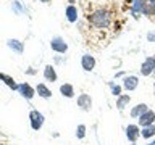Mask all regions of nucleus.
Listing matches in <instances>:
<instances>
[{"label": "nucleus", "instance_id": "f257e3e1", "mask_svg": "<svg viewBox=\"0 0 155 145\" xmlns=\"http://www.w3.org/2000/svg\"><path fill=\"white\" fill-rule=\"evenodd\" d=\"M87 21L97 29H107L111 23V14L107 8H95L87 16Z\"/></svg>", "mask_w": 155, "mask_h": 145}, {"label": "nucleus", "instance_id": "f03ea898", "mask_svg": "<svg viewBox=\"0 0 155 145\" xmlns=\"http://www.w3.org/2000/svg\"><path fill=\"white\" fill-rule=\"evenodd\" d=\"M44 123H45V118L39 110H31L29 111V124H31L32 130H41Z\"/></svg>", "mask_w": 155, "mask_h": 145}, {"label": "nucleus", "instance_id": "7ed1b4c3", "mask_svg": "<svg viewBox=\"0 0 155 145\" xmlns=\"http://www.w3.org/2000/svg\"><path fill=\"white\" fill-rule=\"evenodd\" d=\"M50 48L55 53H66L68 52V44L65 42V39L61 36H55V37H52V40H50Z\"/></svg>", "mask_w": 155, "mask_h": 145}, {"label": "nucleus", "instance_id": "20e7f679", "mask_svg": "<svg viewBox=\"0 0 155 145\" xmlns=\"http://www.w3.org/2000/svg\"><path fill=\"white\" fill-rule=\"evenodd\" d=\"M76 105L81 111H91L92 110V97L89 94H79L76 98Z\"/></svg>", "mask_w": 155, "mask_h": 145}, {"label": "nucleus", "instance_id": "39448f33", "mask_svg": "<svg viewBox=\"0 0 155 145\" xmlns=\"http://www.w3.org/2000/svg\"><path fill=\"white\" fill-rule=\"evenodd\" d=\"M126 137L129 142L136 143V140L140 137V126L139 124H128L126 126Z\"/></svg>", "mask_w": 155, "mask_h": 145}, {"label": "nucleus", "instance_id": "423d86ee", "mask_svg": "<svg viewBox=\"0 0 155 145\" xmlns=\"http://www.w3.org/2000/svg\"><path fill=\"white\" fill-rule=\"evenodd\" d=\"M137 124L140 126V127H147V126H153L155 124V111L152 110H147L145 113L140 116V118L137 119Z\"/></svg>", "mask_w": 155, "mask_h": 145}, {"label": "nucleus", "instance_id": "0eeeda50", "mask_svg": "<svg viewBox=\"0 0 155 145\" xmlns=\"http://www.w3.org/2000/svg\"><path fill=\"white\" fill-rule=\"evenodd\" d=\"M18 92L21 94L23 98H26V100H32L34 95H36V89H34L31 84H28V82H23V84H19Z\"/></svg>", "mask_w": 155, "mask_h": 145}, {"label": "nucleus", "instance_id": "6e6552de", "mask_svg": "<svg viewBox=\"0 0 155 145\" xmlns=\"http://www.w3.org/2000/svg\"><path fill=\"white\" fill-rule=\"evenodd\" d=\"M153 69H155L153 56H147L142 61V65H140V74L142 76H150V74H153Z\"/></svg>", "mask_w": 155, "mask_h": 145}, {"label": "nucleus", "instance_id": "1a4fd4ad", "mask_svg": "<svg viewBox=\"0 0 155 145\" xmlns=\"http://www.w3.org/2000/svg\"><path fill=\"white\" fill-rule=\"evenodd\" d=\"M95 58H94V55H91V53H84V55L81 56V68L84 71H92L95 68Z\"/></svg>", "mask_w": 155, "mask_h": 145}, {"label": "nucleus", "instance_id": "9d476101", "mask_svg": "<svg viewBox=\"0 0 155 145\" xmlns=\"http://www.w3.org/2000/svg\"><path fill=\"white\" fill-rule=\"evenodd\" d=\"M137 85H139V77L137 76H134V74H131V76H124V79H123V89L124 90H136L137 89Z\"/></svg>", "mask_w": 155, "mask_h": 145}, {"label": "nucleus", "instance_id": "9b49d317", "mask_svg": "<svg viewBox=\"0 0 155 145\" xmlns=\"http://www.w3.org/2000/svg\"><path fill=\"white\" fill-rule=\"evenodd\" d=\"M7 47L10 48V50H13L15 53H18V55H21V53L24 52V42H21L19 39H8Z\"/></svg>", "mask_w": 155, "mask_h": 145}, {"label": "nucleus", "instance_id": "f8f14e48", "mask_svg": "<svg viewBox=\"0 0 155 145\" xmlns=\"http://www.w3.org/2000/svg\"><path fill=\"white\" fill-rule=\"evenodd\" d=\"M44 79L48 81V82H55L58 79V74H57V71H55V66L53 65H45L44 66Z\"/></svg>", "mask_w": 155, "mask_h": 145}, {"label": "nucleus", "instance_id": "ddd939ff", "mask_svg": "<svg viewBox=\"0 0 155 145\" xmlns=\"http://www.w3.org/2000/svg\"><path fill=\"white\" fill-rule=\"evenodd\" d=\"M142 14L155 16V0H142Z\"/></svg>", "mask_w": 155, "mask_h": 145}, {"label": "nucleus", "instance_id": "4468645a", "mask_svg": "<svg viewBox=\"0 0 155 145\" xmlns=\"http://www.w3.org/2000/svg\"><path fill=\"white\" fill-rule=\"evenodd\" d=\"M0 81H2L7 87H10L12 90H18V87H19V84H16V81H15L10 74H5V72H0Z\"/></svg>", "mask_w": 155, "mask_h": 145}, {"label": "nucleus", "instance_id": "2eb2a0df", "mask_svg": "<svg viewBox=\"0 0 155 145\" xmlns=\"http://www.w3.org/2000/svg\"><path fill=\"white\" fill-rule=\"evenodd\" d=\"M147 110H150V108H149V105H145V103H139V105H136L134 108L131 110V113H129V114H131V118L139 119L140 116H142Z\"/></svg>", "mask_w": 155, "mask_h": 145}, {"label": "nucleus", "instance_id": "dca6fc26", "mask_svg": "<svg viewBox=\"0 0 155 145\" xmlns=\"http://www.w3.org/2000/svg\"><path fill=\"white\" fill-rule=\"evenodd\" d=\"M65 16L70 23H76L78 21V8L76 5H68L65 10Z\"/></svg>", "mask_w": 155, "mask_h": 145}, {"label": "nucleus", "instance_id": "f3484780", "mask_svg": "<svg viewBox=\"0 0 155 145\" xmlns=\"http://www.w3.org/2000/svg\"><path fill=\"white\" fill-rule=\"evenodd\" d=\"M36 94L39 97H42V98H50V97H52V90L48 89L44 82H41V84L36 85Z\"/></svg>", "mask_w": 155, "mask_h": 145}, {"label": "nucleus", "instance_id": "a211bd4d", "mask_svg": "<svg viewBox=\"0 0 155 145\" xmlns=\"http://www.w3.org/2000/svg\"><path fill=\"white\" fill-rule=\"evenodd\" d=\"M60 94L63 95V97H66V98H73L74 97V87H73V84H61L60 85Z\"/></svg>", "mask_w": 155, "mask_h": 145}, {"label": "nucleus", "instance_id": "6ab92c4d", "mask_svg": "<svg viewBox=\"0 0 155 145\" xmlns=\"http://www.w3.org/2000/svg\"><path fill=\"white\" fill-rule=\"evenodd\" d=\"M129 102H131V95H128V94L120 95L118 98H116V108H118L120 111H123L126 106L129 105Z\"/></svg>", "mask_w": 155, "mask_h": 145}, {"label": "nucleus", "instance_id": "aec40b11", "mask_svg": "<svg viewBox=\"0 0 155 145\" xmlns=\"http://www.w3.org/2000/svg\"><path fill=\"white\" fill-rule=\"evenodd\" d=\"M131 14L137 19L140 14H142V0H134L131 3Z\"/></svg>", "mask_w": 155, "mask_h": 145}, {"label": "nucleus", "instance_id": "412c9836", "mask_svg": "<svg viewBox=\"0 0 155 145\" xmlns=\"http://www.w3.org/2000/svg\"><path fill=\"white\" fill-rule=\"evenodd\" d=\"M140 135H142L144 139L155 137V124L153 126H147V127H140Z\"/></svg>", "mask_w": 155, "mask_h": 145}, {"label": "nucleus", "instance_id": "4be33fe9", "mask_svg": "<svg viewBox=\"0 0 155 145\" xmlns=\"http://www.w3.org/2000/svg\"><path fill=\"white\" fill-rule=\"evenodd\" d=\"M12 10L16 14H26L28 13V10L23 7V3L21 2H18V0H13V3H12Z\"/></svg>", "mask_w": 155, "mask_h": 145}, {"label": "nucleus", "instance_id": "5701e85b", "mask_svg": "<svg viewBox=\"0 0 155 145\" xmlns=\"http://www.w3.org/2000/svg\"><path fill=\"white\" fill-rule=\"evenodd\" d=\"M110 89H111V94H113L116 98H118L120 95H123L121 92H123V85H118V84H115V82H110Z\"/></svg>", "mask_w": 155, "mask_h": 145}, {"label": "nucleus", "instance_id": "b1692460", "mask_svg": "<svg viewBox=\"0 0 155 145\" xmlns=\"http://www.w3.org/2000/svg\"><path fill=\"white\" fill-rule=\"evenodd\" d=\"M86 130H87V127H86V124H79L76 127V137L79 139V140H82L86 137Z\"/></svg>", "mask_w": 155, "mask_h": 145}, {"label": "nucleus", "instance_id": "393cba45", "mask_svg": "<svg viewBox=\"0 0 155 145\" xmlns=\"http://www.w3.org/2000/svg\"><path fill=\"white\" fill-rule=\"evenodd\" d=\"M147 40L149 42H155V31H150L147 34Z\"/></svg>", "mask_w": 155, "mask_h": 145}, {"label": "nucleus", "instance_id": "a878e982", "mask_svg": "<svg viewBox=\"0 0 155 145\" xmlns=\"http://www.w3.org/2000/svg\"><path fill=\"white\" fill-rule=\"evenodd\" d=\"M28 74H36V69H26Z\"/></svg>", "mask_w": 155, "mask_h": 145}, {"label": "nucleus", "instance_id": "bb28decb", "mask_svg": "<svg viewBox=\"0 0 155 145\" xmlns=\"http://www.w3.org/2000/svg\"><path fill=\"white\" fill-rule=\"evenodd\" d=\"M121 76H124V72H116L115 77H121Z\"/></svg>", "mask_w": 155, "mask_h": 145}, {"label": "nucleus", "instance_id": "cd10ccee", "mask_svg": "<svg viewBox=\"0 0 155 145\" xmlns=\"http://www.w3.org/2000/svg\"><path fill=\"white\" fill-rule=\"evenodd\" d=\"M39 2H42V3H50L52 0H39Z\"/></svg>", "mask_w": 155, "mask_h": 145}, {"label": "nucleus", "instance_id": "c85d7f7f", "mask_svg": "<svg viewBox=\"0 0 155 145\" xmlns=\"http://www.w3.org/2000/svg\"><path fill=\"white\" fill-rule=\"evenodd\" d=\"M68 3H70V5H74V3H76V0H68Z\"/></svg>", "mask_w": 155, "mask_h": 145}, {"label": "nucleus", "instance_id": "c756f323", "mask_svg": "<svg viewBox=\"0 0 155 145\" xmlns=\"http://www.w3.org/2000/svg\"><path fill=\"white\" fill-rule=\"evenodd\" d=\"M147 145H155V140H153V142H149Z\"/></svg>", "mask_w": 155, "mask_h": 145}, {"label": "nucleus", "instance_id": "7c9ffc66", "mask_svg": "<svg viewBox=\"0 0 155 145\" xmlns=\"http://www.w3.org/2000/svg\"><path fill=\"white\" fill-rule=\"evenodd\" d=\"M153 60H155V55H153ZM153 74H155V69H153Z\"/></svg>", "mask_w": 155, "mask_h": 145}, {"label": "nucleus", "instance_id": "2f4dec72", "mask_svg": "<svg viewBox=\"0 0 155 145\" xmlns=\"http://www.w3.org/2000/svg\"><path fill=\"white\" fill-rule=\"evenodd\" d=\"M0 137H2V132H0Z\"/></svg>", "mask_w": 155, "mask_h": 145}, {"label": "nucleus", "instance_id": "473e14b6", "mask_svg": "<svg viewBox=\"0 0 155 145\" xmlns=\"http://www.w3.org/2000/svg\"><path fill=\"white\" fill-rule=\"evenodd\" d=\"M153 87H155V82H153Z\"/></svg>", "mask_w": 155, "mask_h": 145}, {"label": "nucleus", "instance_id": "72a5a7b5", "mask_svg": "<svg viewBox=\"0 0 155 145\" xmlns=\"http://www.w3.org/2000/svg\"><path fill=\"white\" fill-rule=\"evenodd\" d=\"M131 2H134V0H131Z\"/></svg>", "mask_w": 155, "mask_h": 145}]
</instances>
